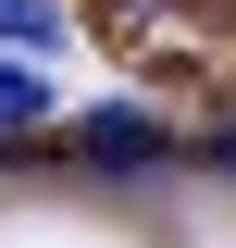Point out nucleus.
<instances>
[{"label": "nucleus", "instance_id": "f257e3e1", "mask_svg": "<svg viewBox=\"0 0 236 248\" xmlns=\"http://www.w3.org/2000/svg\"><path fill=\"white\" fill-rule=\"evenodd\" d=\"M87 161H162V137L137 112H87Z\"/></svg>", "mask_w": 236, "mask_h": 248}, {"label": "nucleus", "instance_id": "f03ea898", "mask_svg": "<svg viewBox=\"0 0 236 248\" xmlns=\"http://www.w3.org/2000/svg\"><path fill=\"white\" fill-rule=\"evenodd\" d=\"M0 37H13V50H62V0H0Z\"/></svg>", "mask_w": 236, "mask_h": 248}, {"label": "nucleus", "instance_id": "7ed1b4c3", "mask_svg": "<svg viewBox=\"0 0 236 248\" xmlns=\"http://www.w3.org/2000/svg\"><path fill=\"white\" fill-rule=\"evenodd\" d=\"M37 112H50V87H37L25 62H0V137H25V124H37Z\"/></svg>", "mask_w": 236, "mask_h": 248}]
</instances>
